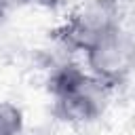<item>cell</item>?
<instances>
[{"label":"cell","instance_id":"6da1fadb","mask_svg":"<svg viewBox=\"0 0 135 135\" xmlns=\"http://www.w3.org/2000/svg\"><path fill=\"white\" fill-rule=\"evenodd\" d=\"M49 93L59 120L68 124H91L105 114L112 86L95 78L86 68L68 61L51 72Z\"/></svg>","mask_w":135,"mask_h":135},{"label":"cell","instance_id":"7a4b0ae2","mask_svg":"<svg viewBox=\"0 0 135 135\" xmlns=\"http://www.w3.org/2000/svg\"><path fill=\"white\" fill-rule=\"evenodd\" d=\"M82 55L84 68L114 89L135 74V34L120 23L89 42Z\"/></svg>","mask_w":135,"mask_h":135},{"label":"cell","instance_id":"3957f363","mask_svg":"<svg viewBox=\"0 0 135 135\" xmlns=\"http://www.w3.org/2000/svg\"><path fill=\"white\" fill-rule=\"evenodd\" d=\"M120 23V8L116 0H91L72 13L61 34L70 46L82 51L97 36Z\"/></svg>","mask_w":135,"mask_h":135},{"label":"cell","instance_id":"277c9868","mask_svg":"<svg viewBox=\"0 0 135 135\" xmlns=\"http://www.w3.org/2000/svg\"><path fill=\"white\" fill-rule=\"evenodd\" d=\"M23 112L13 101L0 99V135H21L23 133Z\"/></svg>","mask_w":135,"mask_h":135},{"label":"cell","instance_id":"5b68a950","mask_svg":"<svg viewBox=\"0 0 135 135\" xmlns=\"http://www.w3.org/2000/svg\"><path fill=\"white\" fill-rule=\"evenodd\" d=\"M23 2H30V4H36V6H44V8H53V6H59L63 0H23Z\"/></svg>","mask_w":135,"mask_h":135},{"label":"cell","instance_id":"8992f818","mask_svg":"<svg viewBox=\"0 0 135 135\" xmlns=\"http://www.w3.org/2000/svg\"><path fill=\"white\" fill-rule=\"evenodd\" d=\"M6 4H8V0H0V21H2L4 13H6Z\"/></svg>","mask_w":135,"mask_h":135}]
</instances>
